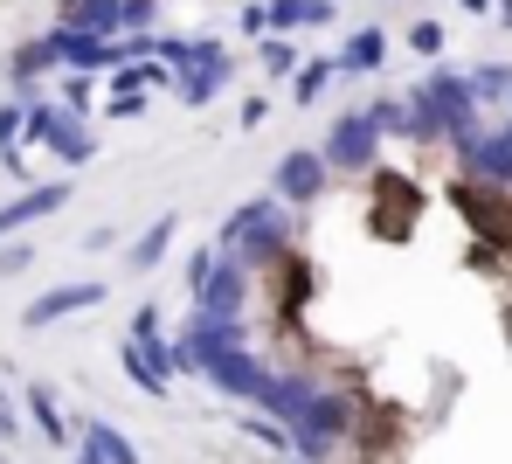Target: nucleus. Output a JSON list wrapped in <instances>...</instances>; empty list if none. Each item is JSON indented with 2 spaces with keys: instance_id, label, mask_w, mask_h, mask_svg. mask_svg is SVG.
Segmentation results:
<instances>
[{
  "instance_id": "1",
  "label": "nucleus",
  "mask_w": 512,
  "mask_h": 464,
  "mask_svg": "<svg viewBox=\"0 0 512 464\" xmlns=\"http://www.w3.org/2000/svg\"><path fill=\"white\" fill-rule=\"evenodd\" d=\"M215 250H222V257H236L243 271L284 264V257H291V208H277L270 194L243 201L236 215H222V229H215Z\"/></svg>"
},
{
  "instance_id": "2",
  "label": "nucleus",
  "mask_w": 512,
  "mask_h": 464,
  "mask_svg": "<svg viewBox=\"0 0 512 464\" xmlns=\"http://www.w3.org/2000/svg\"><path fill=\"white\" fill-rule=\"evenodd\" d=\"M346 430H353V402H346L340 388H319L312 409L291 423V458H298V464H326L333 451H340Z\"/></svg>"
},
{
  "instance_id": "3",
  "label": "nucleus",
  "mask_w": 512,
  "mask_h": 464,
  "mask_svg": "<svg viewBox=\"0 0 512 464\" xmlns=\"http://www.w3.org/2000/svg\"><path fill=\"white\" fill-rule=\"evenodd\" d=\"M21 132H28L35 146H49L56 160H70V167H84V160H97V132H90V125L77 118V111H63V104H28Z\"/></svg>"
},
{
  "instance_id": "4",
  "label": "nucleus",
  "mask_w": 512,
  "mask_h": 464,
  "mask_svg": "<svg viewBox=\"0 0 512 464\" xmlns=\"http://www.w3.org/2000/svg\"><path fill=\"white\" fill-rule=\"evenodd\" d=\"M374 153H381V132L367 125V111H340V118H333V132H326V146H319L326 174H367V167H374Z\"/></svg>"
},
{
  "instance_id": "5",
  "label": "nucleus",
  "mask_w": 512,
  "mask_h": 464,
  "mask_svg": "<svg viewBox=\"0 0 512 464\" xmlns=\"http://www.w3.org/2000/svg\"><path fill=\"white\" fill-rule=\"evenodd\" d=\"M326 187H333V174H326L319 146H291V153L270 167V201H277V208H305V201H319Z\"/></svg>"
},
{
  "instance_id": "6",
  "label": "nucleus",
  "mask_w": 512,
  "mask_h": 464,
  "mask_svg": "<svg viewBox=\"0 0 512 464\" xmlns=\"http://www.w3.org/2000/svg\"><path fill=\"white\" fill-rule=\"evenodd\" d=\"M319 388H326V381H319V374H305V368H284V374L270 368V374H263V388H256V409L291 437V423L312 409V395H319Z\"/></svg>"
},
{
  "instance_id": "7",
  "label": "nucleus",
  "mask_w": 512,
  "mask_h": 464,
  "mask_svg": "<svg viewBox=\"0 0 512 464\" xmlns=\"http://www.w3.org/2000/svg\"><path fill=\"white\" fill-rule=\"evenodd\" d=\"M104 298H111V284H104V278L56 284V291H42V298H28V305H21V326H28V333H42V326H56V319H77V312H97Z\"/></svg>"
},
{
  "instance_id": "8",
  "label": "nucleus",
  "mask_w": 512,
  "mask_h": 464,
  "mask_svg": "<svg viewBox=\"0 0 512 464\" xmlns=\"http://www.w3.org/2000/svg\"><path fill=\"white\" fill-rule=\"evenodd\" d=\"M187 298H194L201 319H243V305H250V271H243L236 257H215V271L194 284Z\"/></svg>"
},
{
  "instance_id": "9",
  "label": "nucleus",
  "mask_w": 512,
  "mask_h": 464,
  "mask_svg": "<svg viewBox=\"0 0 512 464\" xmlns=\"http://www.w3.org/2000/svg\"><path fill=\"white\" fill-rule=\"evenodd\" d=\"M457 160H464L478 181L512 187V125H499V132H464V139H457Z\"/></svg>"
},
{
  "instance_id": "10",
  "label": "nucleus",
  "mask_w": 512,
  "mask_h": 464,
  "mask_svg": "<svg viewBox=\"0 0 512 464\" xmlns=\"http://www.w3.org/2000/svg\"><path fill=\"white\" fill-rule=\"evenodd\" d=\"M70 194H77L70 181H28L21 194H7V201H0V236L28 229V222H49V215H56V208H63Z\"/></svg>"
},
{
  "instance_id": "11",
  "label": "nucleus",
  "mask_w": 512,
  "mask_h": 464,
  "mask_svg": "<svg viewBox=\"0 0 512 464\" xmlns=\"http://www.w3.org/2000/svg\"><path fill=\"white\" fill-rule=\"evenodd\" d=\"M263 21H270V35H298V28L340 21V7L333 0H263Z\"/></svg>"
},
{
  "instance_id": "12",
  "label": "nucleus",
  "mask_w": 512,
  "mask_h": 464,
  "mask_svg": "<svg viewBox=\"0 0 512 464\" xmlns=\"http://www.w3.org/2000/svg\"><path fill=\"white\" fill-rule=\"evenodd\" d=\"M381 56H388V35H381V28H360V35L340 42L333 70H340V77H367V70H381Z\"/></svg>"
},
{
  "instance_id": "13",
  "label": "nucleus",
  "mask_w": 512,
  "mask_h": 464,
  "mask_svg": "<svg viewBox=\"0 0 512 464\" xmlns=\"http://www.w3.org/2000/svg\"><path fill=\"white\" fill-rule=\"evenodd\" d=\"M229 70H236V63H194V70L173 77V97H180V104H215V97L229 91Z\"/></svg>"
},
{
  "instance_id": "14",
  "label": "nucleus",
  "mask_w": 512,
  "mask_h": 464,
  "mask_svg": "<svg viewBox=\"0 0 512 464\" xmlns=\"http://www.w3.org/2000/svg\"><path fill=\"white\" fill-rule=\"evenodd\" d=\"M84 451L97 464H139V444H132L125 430H111L104 416H90V423H84Z\"/></svg>"
},
{
  "instance_id": "15",
  "label": "nucleus",
  "mask_w": 512,
  "mask_h": 464,
  "mask_svg": "<svg viewBox=\"0 0 512 464\" xmlns=\"http://www.w3.org/2000/svg\"><path fill=\"white\" fill-rule=\"evenodd\" d=\"M173 236H180V215H160V222H153V229L125 250V271H153V264L173 250Z\"/></svg>"
},
{
  "instance_id": "16",
  "label": "nucleus",
  "mask_w": 512,
  "mask_h": 464,
  "mask_svg": "<svg viewBox=\"0 0 512 464\" xmlns=\"http://www.w3.org/2000/svg\"><path fill=\"white\" fill-rule=\"evenodd\" d=\"M118 368L132 374V381H139L146 395H160V402H167V395H173V381H167V374H160V361H153V354H146L139 340H118Z\"/></svg>"
},
{
  "instance_id": "17",
  "label": "nucleus",
  "mask_w": 512,
  "mask_h": 464,
  "mask_svg": "<svg viewBox=\"0 0 512 464\" xmlns=\"http://www.w3.org/2000/svg\"><path fill=\"white\" fill-rule=\"evenodd\" d=\"M28 409H35V430H42L49 444H63V437H70V416H63V402H56V388H42V381H35V388H28Z\"/></svg>"
},
{
  "instance_id": "18",
  "label": "nucleus",
  "mask_w": 512,
  "mask_h": 464,
  "mask_svg": "<svg viewBox=\"0 0 512 464\" xmlns=\"http://www.w3.org/2000/svg\"><path fill=\"white\" fill-rule=\"evenodd\" d=\"M333 77H340V70H333V56H319V63H298V77H291V104H319Z\"/></svg>"
},
{
  "instance_id": "19",
  "label": "nucleus",
  "mask_w": 512,
  "mask_h": 464,
  "mask_svg": "<svg viewBox=\"0 0 512 464\" xmlns=\"http://www.w3.org/2000/svg\"><path fill=\"white\" fill-rule=\"evenodd\" d=\"M298 63H305V56H298L291 35H263V70H270V77H298Z\"/></svg>"
},
{
  "instance_id": "20",
  "label": "nucleus",
  "mask_w": 512,
  "mask_h": 464,
  "mask_svg": "<svg viewBox=\"0 0 512 464\" xmlns=\"http://www.w3.org/2000/svg\"><path fill=\"white\" fill-rule=\"evenodd\" d=\"M21 118H28V104H0V160L7 167H21Z\"/></svg>"
},
{
  "instance_id": "21",
  "label": "nucleus",
  "mask_w": 512,
  "mask_h": 464,
  "mask_svg": "<svg viewBox=\"0 0 512 464\" xmlns=\"http://www.w3.org/2000/svg\"><path fill=\"white\" fill-rule=\"evenodd\" d=\"M236 430H243V437H256V444H270V451H277V464L291 458V437H284V430H277V423H270V416H243V423H236Z\"/></svg>"
},
{
  "instance_id": "22",
  "label": "nucleus",
  "mask_w": 512,
  "mask_h": 464,
  "mask_svg": "<svg viewBox=\"0 0 512 464\" xmlns=\"http://www.w3.org/2000/svg\"><path fill=\"white\" fill-rule=\"evenodd\" d=\"M409 49H416V56H436V49H443V21H416V28H409Z\"/></svg>"
},
{
  "instance_id": "23",
  "label": "nucleus",
  "mask_w": 512,
  "mask_h": 464,
  "mask_svg": "<svg viewBox=\"0 0 512 464\" xmlns=\"http://www.w3.org/2000/svg\"><path fill=\"white\" fill-rule=\"evenodd\" d=\"M167 326V305H139L132 312V340H146V333H160Z\"/></svg>"
},
{
  "instance_id": "24",
  "label": "nucleus",
  "mask_w": 512,
  "mask_h": 464,
  "mask_svg": "<svg viewBox=\"0 0 512 464\" xmlns=\"http://www.w3.org/2000/svg\"><path fill=\"white\" fill-rule=\"evenodd\" d=\"M35 264V243H14V250H0V278H21Z\"/></svg>"
},
{
  "instance_id": "25",
  "label": "nucleus",
  "mask_w": 512,
  "mask_h": 464,
  "mask_svg": "<svg viewBox=\"0 0 512 464\" xmlns=\"http://www.w3.org/2000/svg\"><path fill=\"white\" fill-rule=\"evenodd\" d=\"M236 28H243V35H256V42H263V35H270V21H263V0H250V7H243V14H236Z\"/></svg>"
},
{
  "instance_id": "26",
  "label": "nucleus",
  "mask_w": 512,
  "mask_h": 464,
  "mask_svg": "<svg viewBox=\"0 0 512 464\" xmlns=\"http://www.w3.org/2000/svg\"><path fill=\"white\" fill-rule=\"evenodd\" d=\"M236 118H243V132H256V125L270 118V104H263V97H243V111H236Z\"/></svg>"
},
{
  "instance_id": "27",
  "label": "nucleus",
  "mask_w": 512,
  "mask_h": 464,
  "mask_svg": "<svg viewBox=\"0 0 512 464\" xmlns=\"http://www.w3.org/2000/svg\"><path fill=\"white\" fill-rule=\"evenodd\" d=\"M14 430H21V416H14V402L0 395V444H14Z\"/></svg>"
},
{
  "instance_id": "28",
  "label": "nucleus",
  "mask_w": 512,
  "mask_h": 464,
  "mask_svg": "<svg viewBox=\"0 0 512 464\" xmlns=\"http://www.w3.org/2000/svg\"><path fill=\"white\" fill-rule=\"evenodd\" d=\"M77 464H97V458H90V451H77Z\"/></svg>"
},
{
  "instance_id": "29",
  "label": "nucleus",
  "mask_w": 512,
  "mask_h": 464,
  "mask_svg": "<svg viewBox=\"0 0 512 464\" xmlns=\"http://www.w3.org/2000/svg\"><path fill=\"white\" fill-rule=\"evenodd\" d=\"M70 7H77V0H63V14H70Z\"/></svg>"
},
{
  "instance_id": "30",
  "label": "nucleus",
  "mask_w": 512,
  "mask_h": 464,
  "mask_svg": "<svg viewBox=\"0 0 512 464\" xmlns=\"http://www.w3.org/2000/svg\"><path fill=\"white\" fill-rule=\"evenodd\" d=\"M291 464H298V458H291Z\"/></svg>"
}]
</instances>
